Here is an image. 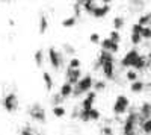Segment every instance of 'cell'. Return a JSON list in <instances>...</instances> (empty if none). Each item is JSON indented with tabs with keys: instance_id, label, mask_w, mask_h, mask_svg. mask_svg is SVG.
<instances>
[{
	"instance_id": "6da1fadb",
	"label": "cell",
	"mask_w": 151,
	"mask_h": 135,
	"mask_svg": "<svg viewBox=\"0 0 151 135\" xmlns=\"http://www.w3.org/2000/svg\"><path fill=\"white\" fill-rule=\"evenodd\" d=\"M91 88H92V78L91 76H85V78H82L77 82V85H74L73 94L74 96H80V94H83L86 91H89Z\"/></svg>"
},
{
	"instance_id": "7a4b0ae2",
	"label": "cell",
	"mask_w": 151,
	"mask_h": 135,
	"mask_svg": "<svg viewBox=\"0 0 151 135\" xmlns=\"http://www.w3.org/2000/svg\"><path fill=\"white\" fill-rule=\"evenodd\" d=\"M29 115H30L35 121L44 123V121H45V109H44L40 103H33V105L29 106Z\"/></svg>"
},
{
	"instance_id": "3957f363",
	"label": "cell",
	"mask_w": 151,
	"mask_h": 135,
	"mask_svg": "<svg viewBox=\"0 0 151 135\" xmlns=\"http://www.w3.org/2000/svg\"><path fill=\"white\" fill-rule=\"evenodd\" d=\"M129 105H130V102H129V99H127V96L121 94V96H118V97H116L115 103H113V112H115L116 115L124 114L125 111H127Z\"/></svg>"
},
{
	"instance_id": "277c9868",
	"label": "cell",
	"mask_w": 151,
	"mask_h": 135,
	"mask_svg": "<svg viewBox=\"0 0 151 135\" xmlns=\"http://www.w3.org/2000/svg\"><path fill=\"white\" fill-rule=\"evenodd\" d=\"M137 120H139V115H137L136 112H130V114L127 115V118H125V121H124V135L134 132V128H136Z\"/></svg>"
},
{
	"instance_id": "5b68a950",
	"label": "cell",
	"mask_w": 151,
	"mask_h": 135,
	"mask_svg": "<svg viewBox=\"0 0 151 135\" xmlns=\"http://www.w3.org/2000/svg\"><path fill=\"white\" fill-rule=\"evenodd\" d=\"M3 106L8 112H14L17 111V108H18V99H17V96L14 93H9L5 99H3Z\"/></svg>"
},
{
	"instance_id": "8992f818",
	"label": "cell",
	"mask_w": 151,
	"mask_h": 135,
	"mask_svg": "<svg viewBox=\"0 0 151 135\" xmlns=\"http://www.w3.org/2000/svg\"><path fill=\"white\" fill-rule=\"evenodd\" d=\"M139 56H141L139 52H137L136 49H132V50H129L127 55L121 59V65H122V67H133Z\"/></svg>"
},
{
	"instance_id": "52a82bcc",
	"label": "cell",
	"mask_w": 151,
	"mask_h": 135,
	"mask_svg": "<svg viewBox=\"0 0 151 135\" xmlns=\"http://www.w3.org/2000/svg\"><path fill=\"white\" fill-rule=\"evenodd\" d=\"M48 61H50V64H52V67L55 70H58L60 67V64H62V56H60V53L56 50L55 47L48 49Z\"/></svg>"
},
{
	"instance_id": "ba28073f",
	"label": "cell",
	"mask_w": 151,
	"mask_h": 135,
	"mask_svg": "<svg viewBox=\"0 0 151 135\" xmlns=\"http://www.w3.org/2000/svg\"><path fill=\"white\" fill-rule=\"evenodd\" d=\"M101 68H103V73H104L106 78L113 79V76H115V68H113V58L106 59L104 62H103V65H101Z\"/></svg>"
},
{
	"instance_id": "9c48e42d",
	"label": "cell",
	"mask_w": 151,
	"mask_h": 135,
	"mask_svg": "<svg viewBox=\"0 0 151 135\" xmlns=\"http://www.w3.org/2000/svg\"><path fill=\"white\" fill-rule=\"evenodd\" d=\"M67 79L70 83L73 85H77V82L82 79V71L79 68H68L67 71Z\"/></svg>"
},
{
	"instance_id": "30bf717a",
	"label": "cell",
	"mask_w": 151,
	"mask_h": 135,
	"mask_svg": "<svg viewBox=\"0 0 151 135\" xmlns=\"http://www.w3.org/2000/svg\"><path fill=\"white\" fill-rule=\"evenodd\" d=\"M147 118H151V103L150 102H144L141 109H139V121H141V125Z\"/></svg>"
},
{
	"instance_id": "8fae6325",
	"label": "cell",
	"mask_w": 151,
	"mask_h": 135,
	"mask_svg": "<svg viewBox=\"0 0 151 135\" xmlns=\"http://www.w3.org/2000/svg\"><path fill=\"white\" fill-rule=\"evenodd\" d=\"M101 47H103V50H109V52H112V53H115V52L119 50L118 43H113L110 38H104V40L101 41Z\"/></svg>"
},
{
	"instance_id": "7c38bea8",
	"label": "cell",
	"mask_w": 151,
	"mask_h": 135,
	"mask_svg": "<svg viewBox=\"0 0 151 135\" xmlns=\"http://www.w3.org/2000/svg\"><path fill=\"white\" fill-rule=\"evenodd\" d=\"M109 12H110V6L109 5H103V6H97L95 11L92 12V15L95 18H103V17H106L109 14Z\"/></svg>"
},
{
	"instance_id": "4fadbf2b",
	"label": "cell",
	"mask_w": 151,
	"mask_h": 135,
	"mask_svg": "<svg viewBox=\"0 0 151 135\" xmlns=\"http://www.w3.org/2000/svg\"><path fill=\"white\" fill-rule=\"evenodd\" d=\"M95 96H97V93H95V91H91V93H88V96H86L85 99H83V103H82V106H83L85 109H91V108H94Z\"/></svg>"
},
{
	"instance_id": "5bb4252c",
	"label": "cell",
	"mask_w": 151,
	"mask_h": 135,
	"mask_svg": "<svg viewBox=\"0 0 151 135\" xmlns=\"http://www.w3.org/2000/svg\"><path fill=\"white\" fill-rule=\"evenodd\" d=\"M73 90H74V85L70 83V82L67 81V82L60 87V91H59V93H60V96L65 99V97H70V96L73 94Z\"/></svg>"
},
{
	"instance_id": "9a60e30c",
	"label": "cell",
	"mask_w": 151,
	"mask_h": 135,
	"mask_svg": "<svg viewBox=\"0 0 151 135\" xmlns=\"http://www.w3.org/2000/svg\"><path fill=\"white\" fill-rule=\"evenodd\" d=\"M144 90H145V83H144V82H141V81L132 82V87H130V91H132V93H141V91H144Z\"/></svg>"
},
{
	"instance_id": "2e32d148",
	"label": "cell",
	"mask_w": 151,
	"mask_h": 135,
	"mask_svg": "<svg viewBox=\"0 0 151 135\" xmlns=\"http://www.w3.org/2000/svg\"><path fill=\"white\" fill-rule=\"evenodd\" d=\"M83 3H85V0H76V2H74L73 9H74V15H76V17H80V15H82Z\"/></svg>"
},
{
	"instance_id": "e0dca14e",
	"label": "cell",
	"mask_w": 151,
	"mask_h": 135,
	"mask_svg": "<svg viewBox=\"0 0 151 135\" xmlns=\"http://www.w3.org/2000/svg\"><path fill=\"white\" fill-rule=\"evenodd\" d=\"M147 61H145V56H139L137 58V61L134 62V65H133V68L137 71V70H144V68H147Z\"/></svg>"
},
{
	"instance_id": "ac0fdd59",
	"label": "cell",
	"mask_w": 151,
	"mask_h": 135,
	"mask_svg": "<svg viewBox=\"0 0 151 135\" xmlns=\"http://www.w3.org/2000/svg\"><path fill=\"white\" fill-rule=\"evenodd\" d=\"M97 5L95 2H92V0H85V3H83V11H86L88 14H92V12L95 11Z\"/></svg>"
},
{
	"instance_id": "d6986e66",
	"label": "cell",
	"mask_w": 151,
	"mask_h": 135,
	"mask_svg": "<svg viewBox=\"0 0 151 135\" xmlns=\"http://www.w3.org/2000/svg\"><path fill=\"white\" fill-rule=\"evenodd\" d=\"M76 23H77V17H76V15H71V17H68V18H65V20H62V26L68 29V28L76 26Z\"/></svg>"
},
{
	"instance_id": "ffe728a7",
	"label": "cell",
	"mask_w": 151,
	"mask_h": 135,
	"mask_svg": "<svg viewBox=\"0 0 151 135\" xmlns=\"http://www.w3.org/2000/svg\"><path fill=\"white\" fill-rule=\"evenodd\" d=\"M48 29V20L45 18V15L40 17V33H45Z\"/></svg>"
},
{
	"instance_id": "44dd1931",
	"label": "cell",
	"mask_w": 151,
	"mask_h": 135,
	"mask_svg": "<svg viewBox=\"0 0 151 135\" xmlns=\"http://www.w3.org/2000/svg\"><path fill=\"white\" fill-rule=\"evenodd\" d=\"M42 79H44V83H45V88L47 90H52L53 88V79H52V76H50L47 71L42 73Z\"/></svg>"
},
{
	"instance_id": "7402d4cb",
	"label": "cell",
	"mask_w": 151,
	"mask_h": 135,
	"mask_svg": "<svg viewBox=\"0 0 151 135\" xmlns=\"http://www.w3.org/2000/svg\"><path fill=\"white\" fill-rule=\"evenodd\" d=\"M53 115H55V117H64V115H65V108L60 106V105L55 106V108H53Z\"/></svg>"
},
{
	"instance_id": "603a6c76",
	"label": "cell",
	"mask_w": 151,
	"mask_h": 135,
	"mask_svg": "<svg viewBox=\"0 0 151 135\" xmlns=\"http://www.w3.org/2000/svg\"><path fill=\"white\" fill-rule=\"evenodd\" d=\"M122 26H124V18L122 17H115L113 18V28H115V30L122 29Z\"/></svg>"
},
{
	"instance_id": "cb8c5ba5",
	"label": "cell",
	"mask_w": 151,
	"mask_h": 135,
	"mask_svg": "<svg viewBox=\"0 0 151 135\" xmlns=\"http://www.w3.org/2000/svg\"><path fill=\"white\" fill-rule=\"evenodd\" d=\"M150 18H151V12H150V14H145V15H141L137 23L142 24V26H150Z\"/></svg>"
},
{
	"instance_id": "d4e9b609",
	"label": "cell",
	"mask_w": 151,
	"mask_h": 135,
	"mask_svg": "<svg viewBox=\"0 0 151 135\" xmlns=\"http://www.w3.org/2000/svg\"><path fill=\"white\" fill-rule=\"evenodd\" d=\"M142 40H144V38H142L141 33H132V36H130V41H132V44H134V46L141 44Z\"/></svg>"
},
{
	"instance_id": "484cf974",
	"label": "cell",
	"mask_w": 151,
	"mask_h": 135,
	"mask_svg": "<svg viewBox=\"0 0 151 135\" xmlns=\"http://www.w3.org/2000/svg\"><path fill=\"white\" fill-rule=\"evenodd\" d=\"M142 131H144L147 135L151 134V118H147L144 123H142Z\"/></svg>"
},
{
	"instance_id": "4316f807",
	"label": "cell",
	"mask_w": 151,
	"mask_h": 135,
	"mask_svg": "<svg viewBox=\"0 0 151 135\" xmlns=\"http://www.w3.org/2000/svg\"><path fill=\"white\" fill-rule=\"evenodd\" d=\"M21 135H42V134L35 132L30 126H26V128H23V129H21Z\"/></svg>"
},
{
	"instance_id": "83f0119b",
	"label": "cell",
	"mask_w": 151,
	"mask_h": 135,
	"mask_svg": "<svg viewBox=\"0 0 151 135\" xmlns=\"http://www.w3.org/2000/svg\"><path fill=\"white\" fill-rule=\"evenodd\" d=\"M109 38H110L113 43H119V41H121V35H119L118 30H112V32L109 33Z\"/></svg>"
},
{
	"instance_id": "f1b7e54d",
	"label": "cell",
	"mask_w": 151,
	"mask_h": 135,
	"mask_svg": "<svg viewBox=\"0 0 151 135\" xmlns=\"http://www.w3.org/2000/svg\"><path fill=\"white\" fill-rule=\"evenodd\" d=\"M33 58H35V62H36V65H38V67L42 65V50H36Z\"/></svg>"
},
{
	"instance_id": "f546056e",
	"label": "cell",
	"mask_w": 151,
	"mask_h": 135,
	"mask_svg": "<svg viewBox=\"0 0 151 135\" xmlns=\"http://www.w3.org/2000/svg\"><path fill=\"white\" fill-rule=\"evenodd\" d=\"M141 35H142V38H145V40H151V28L150 26H144Z\"/></svg>"
},
{
	"instance_id": "4dcf8cb0",
	"label": "cell",
	"mask_w": 151,
	"mask_h": 135,
	"mask_svg": "<svg viewBox=\"0 0 151 135\" xmlns=\"http://www.w3.org/2000/svg\"><path fill=\"white\" fill-rule=\"evenodd\" d=\"M125 78H127L130 82H134V81L137 79V73H136V70H130V71H127V73H125Z\"/></svg>"
},
{
	"instance_id": "1f68e13d",
	"label": "cell",
	"mask_w": 151,
	"mask_h": 135,
	"mask_svg": "<svg viewBox=\"0 0 151 135\" xmlns=\"http://www.w3.org/2000/svg\"><path fill=\"white\" fill-rule=\"evenodd\" d=\"M89 118H91V120H98V118H100V112L97 111L95 108H91V109H89Z\"/></svg>"
},
{
	"instance_id": "d6a6232c",
	"label": "cell",
	"mask_w": 151,
	"mask_h": 135,
	"mask_svg": "<svg viewBox=\"0 0 151 135\" xmlns=\"http://www.w3.org/2000/svg\"><path fill=\"white\" fill-rule=\"evenodd\" d=\"M79 67H80V59L71 58L70 59V68H79Z\"/></svg>"
},
{
	"instance_id": "836d02e7",
	"label": "cell",
	"mask_w": 151,
	"mask_h": 135,
	"mask_svg": "<svg viewBox=\"0 0 151 135\" xmlns=\"http://www.w3.org/2000/svg\"><path fill=\"white\" fill-rule=\"evenodd\" d=\"M62 100H64V97H62V96H60V93H59V94H55V96H53V100H52V102H53V105H55V106H58V105H60V103H62Z\"/></svg>"
},
{
	"instance_id": "e575fe53",
	"label": "cell",
	"mask_w": 151,
	"mask_h": 135,
	"mask_svg": "<svg viewBox=\"0 0 151 135\" xmlns=\"http://www.w3.org/2000/svg\"><path fill=\"white\" fill-rule=\"evenodd\" d=\"M142 29H144L142 24L136 23V24H133V26H132V33H141V32H142Z\"/></svg>"
},
{
	"instance_id": "d590c367",
	"label": "cell",
	"mask_w": 151,
	"mask_h": 135,
	"mask_svg": "<svg viewBox=\"0 0 151 135\" xmlns=\"http://www.w3.org/2000/svg\"><path fill=\"white\" fill-rule=\"evenodd\" d=\"M89 41H91L92 44H98V43H100V35H98L97 32L91 33V35H89Z\"/></svg>"
},
{
	"instance_id": "8d00e7d4",
	"label": "cell",
	"mask_w": 151,
	"mask_h": 135,
	"mask_svg": "<svg viewBox=\"0 0 151 135\" xmlns=\"http://www.w3.org/2000/svg\"><path fill=\"white\" fill-rule=\"evenodd\" d=\"M94 88H95V91H103V90L106 88V83H104L103 81H98V82H95Z\"/></svg>"
},
{
	"instance_id": "74e56055",
	"label": "cell",
	"mask_w": 151,
	"mask_h": 135,
	"mask_svg": "<svg viewBox=\"0 0 151 135\" xmlns=\"http://www.w3.org/2000/svg\"><path fill=\"white\" fill-rule=\"evenodd\" d=\"M64 49H65V52H67V53H70V55H73V53L76 52V49H74L73 46H70V44H65V46H64Z\"/></svg>"
},
{
	"instance_id": "f35d334b",
	"label": "cell",
	"mask_w": 151,
	"mask_h": 135,
	"mask_svg": "<svg viewBox=\"0 0 151 135\" xmlns=\"http://www.w3.org/2000/svg\"><path fill=\"white\" fill-rule=\"evenodd\" d=\"M103 132H104V135H112L113 132H112V128H109V126H106L104 129H103Z\"/></svg>"
},
{
	"instance_id": "ab89813d",
	"label": "cell",
	"mask_w": 151,
	"mask_h": 135,
	"mask_svg": "<svg viewBox=\"0 0 151 135\" xmlns=\"http://www.w3.org/2000/svg\"><path fill=\"white\" fill-rule=\"evenodd\" d=\"M101 2H103V3H104V5H109V3H110V2H112V0H101Z\"/></svg>"
},
{
	"instance_id": "60d3db41",
	"label": "cell",
	"mask_w": 151,
	"mask_h": 135,
	"mask_svg": "<svg viewBox=\"0 0 151 135\" xmlns=\"http://www.w3.org/2000/svg\"><path fill=\"white\" fill-rule=\"evenodd\" d=\"M148 59L151 61V50H150V53H148Z\"/></svg>"
},
{
	"instance_id": "b9f144b4",
	"label": "cell",
	"mask_w": 151,
	"mask_h": 135,
	"mask_svg": "<svg viewBox=\"0 0 151 135\" xmlns=\"http://www.w3.org/2000/svg\"><path fill=\"white\" fill-rule=\"evenodd\" d=\"M0 2H5V3H8V2H9V0H0Z\"/></svg>"
},
{
	"instance_id": "7bdbcfd3",
	"label": "cell",
	"mask_w": 151,
	"mask_h": 135,
	"mask_svg": "<svg viewBox=\"0 0 151 135\" xmlns=\"http://www.w3.org/2000/svg\"><path fill=\"white\" fill-rule=\"evenodd\" d=\"M150 28H151V18H150Z\"/></svg>"
},
{
	"instance_id": "ee69618b",
	"label": "cell",
	"mask_w": 151,
	"mask_h": 135,
	"mask_svg": "<svg viewBox=\"0 0 151 135\" xmlns=\"http://www.w3.org/2000/svg\"><path fill=\"white\" fill-rule=\"evenodd\" d=\"M92 2H95V0H92Z\"/></svg>"
}]
</instances>
